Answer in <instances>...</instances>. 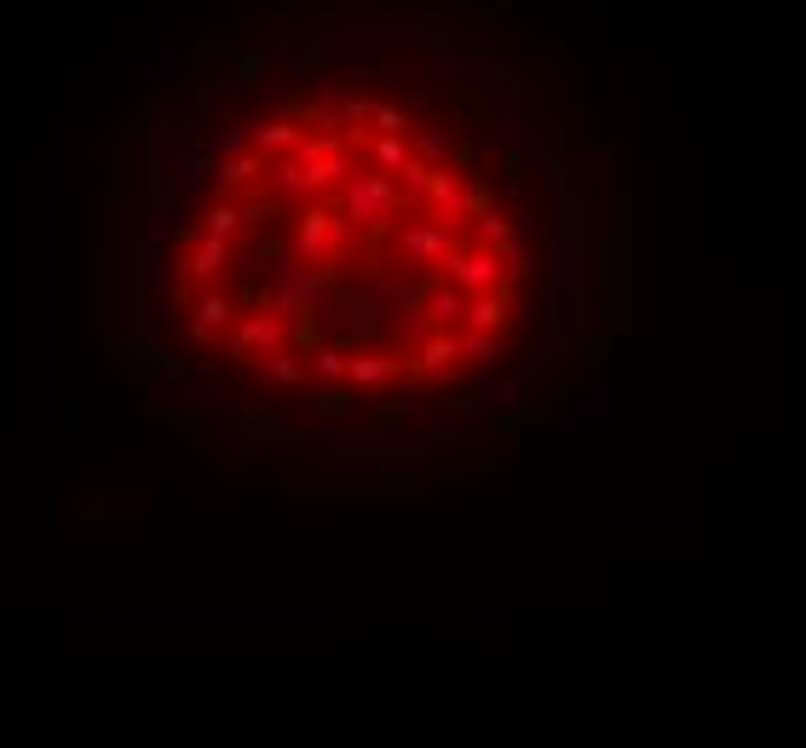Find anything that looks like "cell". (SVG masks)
I'll return each mask as SVG.
<instances>
[{
  "mask_svg": "<svg viewBox=\"0 0 806 748\" xmlns=\"http://www.w3.org/2000/svg\"><path fill=\"white\" fill-rule=\"evenodd\" d=\"M495 260H501V277H508V282H531L536 277V248L524 242V237L495 242Z\"/></svg>",
  "mask_w": 806,
  "mask_h": 748,
  "instance_id": "cell-24",
  "label": "cell"
},
{
  "mask_svg": "<svg viewBox=\"0 0 806 748\" xmlns=\"http://www.w3.org/2000/svg\"><path fill=\"white\" fill-rule=\"evenodd\" d=\"M299 127L288 121V116H271V121H254V156H265V162H276V156H294L299 150Z\"/></svg>",
  "mask_w": 806,
  "mask_h": 748,
  "instance_id": "cell-18",
  "label": "cell"
},
{
  "mask_svg": "<svg viewBox=\"0 0 806 748\" xmlns=\"http://www.w3.org/2000/svg\"><path fill=\"white\" fill-rule=\"evenodd\" d=\"M105 507H110L105 496H87V501H81V519H105Z\"/></svg>",
  "mask_w": 806,
  "mask_h": 748,
  "instance_id": "cell-42",
  "label": "cell"
},
{
  "mask_svg": "<svg viewBox=\"0 0 806 748\" xmlns=\"http://www.w3.org/2000/svg\"><path fill=\"white\" fill-rule=\"evenodd\" d=\"M225 265H231V237H208V230H185L179 282H214Z\"/></svg>",
  "mask_w": 806,
  "mask_h": 748,
  "instance_id": "cell-10",
  "label": "cell"
},
{
  "mask_svg": "<svg viewBox=\"0 0 806 748\" xmlns=\"http://www.w3.org/2000/svg\"><path fill=\"white\" fill-rule=\"evenodd\" d=\"M369 133H410V110H403V105H386V98H374Z\"/></svg>",
  "mask_w": 806,
  "mask_h": 748,
  "instance_id": "cell-34",
  "label": "cell"
},
{
  "mask_svg": "<svg viewBox=\"0 0 806 748\" xmlns=\"http://www.w3.org/2000/svg\"><path fill=\"white\" fill-rule=\"evenodd\" d=\"M426 75H433V87H456V82H467V58L433 46V53H426Z\"/></svg>",
  "mask_w": 806,
  "mask_h": 748,
  "instance_id": "cell-28",
  "label": "cell"
},
{
  "mask_svg": "<svg viewBox=\"0 0 806 748\" xmlns=\"http://www.w3.org/2000/svg\"><path fill=\"white\" fill-rule=\"evenodd\" d=\"M196 449H202V460H208V467L237 473V460H242V432H237V426H202V432H196Z\"/></svg>",
  "mask_w": 806,
  "mask_h": 748,
  "instance_id": "cell-17",
  "label": "cell"
},
{
  "mask_svg": "<svg viewBox=\"0 0 806 748\" xmlns=\"http://www.w3.org/2000/svg\"><path fill=\"white\" fill-rule=\"evenodd\" d=\"M351 242H358V225H351V219L335 208V214H329V260H346Z\"/></svg>",
  "mask_w": 806,
  "mask_h": 748,
  "instance_id": "cell-37",
  "label": "cell"
},
{
  "mask_svg": "<svg viewBox=\"0 0 806 748\" xmlns=\"http://www.w3.org/2000/svg\"><path fill=\"white\" fill-rule=\"evenodd\" d=\"M260 173H265V156H254V150H237V156H214V173L208 178H219L225 191H248Z\"/></svg>",
  "mask_w": 806,
  "mask_h": 748,
  "instance_id": "cell-20",
  "label": "cell"
},
{
  "mask_svg": "<svg viewBox=\"0 0 806 748\" xmlns=\"http://www.w3.org/2000/svg\"><path fill=\"white\" fill-rule=\"evenodd\" d=\"M415 380L426 386H444V380H456L461 375V346H456V328H438V334H426V340H415V364H410Z\"/></svg>",
  "mask_w": 806,
  "mask_h": 748,
  "instance_id": "cell-8",
  "label": "cell"
},
{
  "mask_svg": "<svg viewBox=\"0 0 806 748\" xmlns=\"http://www.w3.org/2000/svg\"><path fill=\"white\" fill-rule=\"evenodd\" d=\"M403 196L397 191V178L392 173H381V167H369V173H351L346 185H340V196H335V208L358 225V230H386L392 219H397V208H403Z\"/></svg>",
  "mask_w": 806,
  "mask_h": 748,
  "instance_id": "cell-1",
  "label": "cell"
},
{
  "mask_svg": "<svg viewBox=\"0 0 806 748\" xmlns=\"http://www.w3.org/2000/svg\"><path fill=\"white\" fill-rule=\"evenodd\" d=\"M196 230H208V237H237V230H242V208H237V202H214Z\"/></svg>",
  "mask_w": 806,
  "mask_h": 748,
  "instance_id": "cell-32",
  "label": "cell"
},
{
  "mask_svg": "<svg viewBox=\"0 0 806 748\" xmlns=\"http://www.w3.org/2000/svg\"><path fill=\"white\" fill-rule=\"evenodd\" d=\"M410 150H415L421 162H433V167H438V162L449 156V139L438 133V127H410Z\"/></svg>",
  "mask_w": 806,
  "mask_h": 748,
  "instance_id": "cell-33",
  "label": "cell"
},
{
  "mask_svg": "<svg viewBox=\"0 0 806 748\" xmlns=\"http://www.w3.org/2000/svg\"><path fill=\"white\" fill-rule=\"evenodd\" d=\"M374 409H381V415H421V409H433V392H426V380H415V386H403V392L381 398Z\"/></svg>",
  "mask_w": 806,
  "mask_h": 748,
  "instance_id": "cell-27",
  "label": "cell"
},
{
  "mask_svg": "<svg viewBox=\"0 0 806 748\" xmlns=\"http://www.w3.org/2000/svg\"><path fill=\"white\" fill-rule=\"evenodd\" d=\"M438 277H449L456 289L467 294H490V289H508V277H501V260H495V248L484 242H456L438 260Z\"/></svg>",
  "mask_w": 806,
  "mask_h": 748,
  "instance_id": "cell-4",
  "label": "cell"
},
{
  "mask_svg": "<svg viewBox=\"0 0 806 748\" xmlns=\"http://www.w3.org/2000/svg\"><path fill=\"white\" fill-rule=\"evenodd\" d=\"M196 53H202V58H225V53H237V41L225 35V30H208V35L196 41Z\"/></svg>",
  "mask_w": 806,
  "mask_h": 748,
  "instance_id": "cell-40",
  "label": "cell"
},
{
  "mask_svg": "<svg viewBox=\"0 0 806 748\" xmlns=\"http://www.w3.org/2000/svg\"><path fill=\"white\" fill-rule=\"evenodd\" d=\"M461 317H467V289L438 277L415 294L410 317H403V334H410V340H426V334H438V328H461Z\"/></svg>",
  "mask_w": 806,
  "mask_h": 748,
  "instance_id": "cell-3",
  "label": "cell"
},
{
  "mask_svg": "<svg viewBox=\"0 0 806 748\" xmlns=\"http://www.w3.org/2000/svg\"><path fill=\"white\" fill-rule=\"evenodd\" d=\"M508 289H513V282H508ZM508 289L467 294V317H461V323H472V328H501V334H508Z\"/></svg>",
  "mask_w": 806,
  "mask_h": 748,
  "instance_id": "cell-22",
  "label": "cell"
},
{
  "mask_svg": "<svg viewBox=\"0 0 806 748\" xmlns=\"http://www.w3.org/2000/svg\"><path fill=\"white\" fill-rule=\"evenodd\" d=\"M478 403H484V409H519L524 403V380H484V386H478Z\"/></svg>",
  "mask_w": 806,
  "mask_h": 748,
  "instance_id": "cell-31",
  "label": "cell"
},
{
  "mask_svg": "<svg viewBox=\"0 0 806 748\" xmlns=\"http://www.w3.org/2000/svg\"><path fill=\"white\" fill-rule=\"evenodd\" d=\"M456 242H461V225H444L438 214H426V219L397 230V260L403 265H438Z\"/></svg>",
  "mask_w": 806,
  "mask_h": 748,
  "instance_id": "cell-5",
  "label": "cell"
},
{
  "mask_svg": "<svg viewBox=\"0 0 806 748\" xmlns=\"http://www.w3.org/2000/svg\"><path fill=\"white\" fill-rule=\"evenodd\" d=\"M254 375L265 380V386H306V357H294L288 346L283 351H254Z\"/></svg>",
  "mask_w": 806,
  "mask_h": 748,
  "instance_id": "cell-19",
  "label": "cell"
},
{
  "mask_svg": "<svg viewBox=\"0 0 806 748\" xmlns=\"http://www.w3.org/2000/svg\"><path fill=\"white\" fill-rule=\"evenodd\" d=\"M105 357H110V369H116L121 380L139 386V375L150 369V357H156V334H150L144 323L128 328V334H105Z\"/></svg>",
  "mask_w": 806,
  "mask_h": 748,
  "instance_id": "cell-11",
  "label": "cell"
},
{
  "mask_svg": "<svg viewBox=\"0 0 806 748\" xmlns=\"http://www.w3.org/2000/svg\"><path fill=\"white\" fill-rule=\"evenodd\" d=\"M397 375H403V357L392 351H346V386H358V392H386Z\"/></svg>",
  "mask_w": 806,
  "mask_h": 748,
  "instance_id": "cell-12",
  "label": "cell"
},
{
  "mask_svg": "<svg viewBox=\"0 0 806 748\" xmlns=\"http://www.w3.org/2000/svg\"><path fill=\"white\" fill-rule=\"evenodd\" d=\"M237 150H254V121H231L214 139V156H237Z\"/></svg>",
  "mask_w": 806,
  "mask_h": 748,
  "instance_id": "cell-36",
  "label": "cell"
},
{
  "mask_svg": "<svg viewBox=\"0 0 806 748\" xmlns=\"http://www.w3.org/2000/svg\"><path fill=\"white\" fill-rule=\"evenodd\" d=\"M288 346V317L271 312V305H254V312H242L237 328H231V351L237 357H254V351H283Z\"/></svg>",
  "mask_w": 806,
  "mask_h": 748,
  "instance_id": "cell-7",
  "label": "cell"
},
{
  "mask_svg": "<svg viewBox=\"0 0 806 748\" xmlns=\"http://www.w3.org/2000/svg\"><path fill=\"white\" fill-rule=\"evenodd\" d=\"M508 237H513V214L508 208H495V202H490V208L472 214V242L495 248V242H508Z\"/></svg>",
  "mask_w": 806,
  "mask_h": 748,
  "instance_id": "cell-26",
  "label": "cell"
},
{
  "mask_svg": "<svg viewBox=\"0 0 806 748\" xmlns=\"http://www.w3.org/2000/svg\"><path fill=\"white\" fill-rule=\"evenodd\" d=\"M410 156H415L410 133H374V144H369V167H381V173H397Z\"/></svg>",
  "mask_w": 806,
  "mask_h": 748,
  "instance_id": "cell-25",
  "label": "cell"
},
{
  "mask_svg": "<svg viewBox=\"0 0 806 748\" xmlns=\"http://www.w3.org/2000/svg\"><path fill=\"white\" fill-rule=\"evenodd\" d=\"M98 524H105L110 535H121V530H144L150 512L144 507H105V519H98Z\"/></svg>",
  "mask_w": 806,
  "mask_h": 748,
  "instance_id": "cell-38",
  "label": "cell"
},
{
  "mask_svg": "<svg viewBox=\"0 0 806 748\" xmlns=\"http://www.w3.org/2000/svg\"><path fill=\"white\" fill-rule=\"evenodd\" d=\"M185 334H190V346H202V351L219 346V328H214V323H202V317H190V323H185Z\"/></svg>",
  "mask_w": 806,
  "mask_h": 748,
  "instance_id": "cell-41",
  "label": "cell"
},
{
  "mask_svg": "<svg viewBox=\"0 0 806 748\" xmlns=\"http://www.w3.org/2000/svg\"><path fill=\"white\" fill-rule=\"evenodd\" d=\"M392 178H397V191L410 196V202H421V191H426V178H433V162H421V156H410V162H403V167H397Z\"/></svg>",
  "mask_w": 806,
  "mask_h": 748,
  "instance_id": "cell-35",
  "label": "cell"
},
{
  "mask_svg": "<svg viewBox=\"0 0 806 748\" xmlns=\"http://www.w3.org/2000/svg\"><path fill=\"white\" fill-rule=\"evenodd\" d=\"M346 139H351V133H340V127H323V133H306V139H299L294 156H299V162H323V156H335V150H346Z\"/></svg>",
  "mask_w": 806,
  "mask_h": 748,
  "instance_id": "cell-29",
  "label": "cell"
},
{
  "mask_svg": "<svg viewBox=\"0 0 806 748\" xmlns=\"http://www.w3.org/2000/svg\"><path fill=\"white\" fill-rule=\"evenodd\" d=\"M306 369H312L323 386H346V351H340V346H317V351L306 357Z\"/></svg>",
  "mask_w": 806,
  "mask_h": 748,
  "instance_id": "cell-30",
  "label": "cell"
},
{
  "mask_svg": "<svg viewBox=\"0 0 806 748\" xmlns=\"http://www.w3.org/2000/svg\"><path fill=\"white\" fill-rule=\"evenodd\" d=\"M490 144H501V150H519V144H524V121L501 110V116L490 121Z\"/></svg>",
  "mask_w": 806,
  "mask_h": 748,
  "instance_id": "cell-39",
  "label": "cell"
},
{
  "mask_svg": "<svg viewBox=\"0 0 806 748\" xmlns=\"http://www.w3.org/2000/svg\"><path fill=\"white\" fill-rule=\"evenodd\" d=\"M190 317H202V323H214L219 334H231L237 328V317H242V305L231 300V294H219V289H208L202 300H190Z\"/></svg>",
  "mask_w": 806,
  "mask_h": 748,
  "instance_id": "cell-23",
  "label": "cell"
},
{
  "mask_svg": "<svg viewBox=\"0 0 806 748\" xmlns=\"http://www.w3.org/2000/svg\"><path fill=\"white\" fill-rule=\"evenodd\" d=\"M214 173V150L202 144V139H185V144H173V156H167V178L162 185L179 196V191H190V185H202V178Z\"/></svg>",
  "mask_w": 806,
  "mask_h": 748,
  "instance_id": "cell-13",
  "label": "cell"
},
{
  "mask_svg": "<svg viewBox=\"0 0 806 748\" xmlns=\"http://www.w3.org/2000/svg\"><path fill=\"white\" fill-rule=\"evenodd\" d=\"M288 253L306 265H329V208H306L288 237Z\"/></svg>",
  "mask_w": 806,
  "mask_h": 748,
  "instance_id": "cell-14",
  "label": "cell"
},
{
  "mask_svg": "<svg viewBox=\"0 0 806 748\" xmlns=\"http://www.w3.org/2000/svg\"><path fill=\"white\" fill-rule=\"evenodd\" d=\"M317 300H323V271L306 265V260L271 265V282L254 294V305H271V312H283L288 323L306 317V312H317Z\"/></svg>",
  "mask_w": 806,
  "mask_h": 748,
  "instance_id": "cell-2",
  "label": "cell"
},
{
  "mask_svg": "<svg viewBox=\"0 0 806 748\" xmlns=\"http://www.w3.org/2000/svg\"><path fill=\"white\" fill-rule=\"evenodd\" d=\"M167 242H173V191L162 185V196L150 202V214H144V265L150 271L167 265Z\"/></svg>",
  "mask_w": 806,
  "mask_h": 748,
  "instance_id": "cell-15",
  "label": "cell"
},
{
  "mask_svg": "<svg viewBox=\"0 0 806 748\" xmlns=\"http://www.w3.org/2000/svg\"><path fill=\"white\" fill-rule=\"evenodd\" d=\"M369 110H374V98L358 93V87H335V93H317L306 116L317 127H340V133H369Z\"/></svg>",
  "mask_w": 806,
  "mask_h": 748,
  "instance_id": "cell-6",
  "label": "cell"
},
{
  "mask_svg": "<svg viewBox=\"0 0 806 748\" xmlns=\"http://www.w3.org/2000/svg\"><path fill=\"white\" fill-rule=\"evenodd\" d=\"M265 196L271 202H312V196H323L329 185H323V173L312 167V162H299V156H276V162H265Z\"/></svg>",
  "mask_w": 806,
  "mask_h": 748,
  "instance_id": "cell-9",
  "label": "cell"
},
{
  "mask_svg": "<svg viewBox=\"0 0 806 748\" xmlns=\"http://www.w3.org/2000/svg\"><path fill=\"white\" fill-rule=\"evenodd\" d=\"M456 346H461V364L490 369L495 357H501V328H472V323H461L456 328Z\"/></svg>",
  "mask_w": 806,
  "mask_h": 748,
  "instance_id": "cell-21",
  "label": "cell"
},
{
  "mask_svg": "<svg viewBox=\"0 0 806 748\" xmlns=\"http://www.w3.org/2000/svg\"><path fill=\"white\" fill-rule=\"evenodd\" d=\"M185 386V357H150V369L139 375V403H133V415H144V403H156L167 392H179Z\"/></svg>",
  "mask_w": 806,
  "mask_h": 748,
  "instance_id": "cell-16",
  "label": "cell"
}]
</instances>
